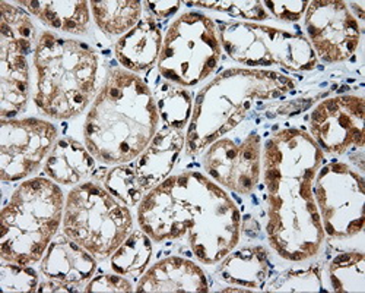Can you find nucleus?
I'll return each instance as SVG.
<instances>
[{
    "label": "nucleus",
    "mask_w": 365,
    "mask_h": 293,
    "mask_svg": "<svg viewBox=\"0 0 365 293\" xmlns=\"http://www.w3.org/2000/svg\"><path fill=\"white\" fill-rule=\"evenodd\" d=\"M96 169V159L85 145L72 139H58L44 163V172L58 185H79Z\"/></svg>",
    "instance_id": "nucleus-20"
},
{
    "label": "nucleus",
    "mask_w": 365,
    "mask_h": 293,
    "mask_svg": "<svg viewBox=\"0 0 365 293\" xmlns=\"http://www.w3.org/2000/svg\"><path fill=\"white\" fill-rule=\"evenodd\" d=\"M43 24L62 33L82 36L89 28V4L79 2H18Z\"/></svg>",
    "instance_id": "nucleus-22"
},
{
    "label": "nucleus",
    "mask_w": 365,
    "mask_h": 293,
    "mask_svg": "<svg viewBox=\"0 0 365 293\" xmlns=\"http://www.w3.org/2000/svg\"><path fill=\"white\" fill-rule=\"evenodd\" d=\"M221 292H240V293H247V292H253V290H250V289H247V287H241V286H231V287H224V289H221Z\"/></svg>",
    "instance_id": "nucleus-36"
},
{
    "label": "nucleus",
    "mask_w": 365,
    "mask_h": 293,
    "mask_svg": "<svg viewBox=\"0 0 365 293\" xmlns=\"http://www.w3.org/2000/svg\"><path fill=\"white\" fill-rule=\"evenodd\" d=\"M186 5L214 9L218 12H224L232 18L250 21H264L270 16L264 9L263 2H234V0H224V2H187Z\"/></svg>",
    "instance_id": "nucleus-31"
},
{
    "label": "nucleus",
    "mask_w": 365,
    "mask_h": 293,
    "mask_svg": "<svg viewBox=\"0 0 365 293\" xmlns=\"http://www.w3.org/2000/svg\"><path fill=\"white\" fill-rule=\"evenodd\" d=\"M313 194L324 234L348 239L362 232L365 182L359 172L345 163H329L319 169Z\"/></svg>",
    "instance_id": "nucleus-10"
},
{
    "label": "nucleus",
    "mask_w": 365,
    "mask_h": 293,
    "mask_svg": "<svg viewBox=\"0 0 365 293\" xmlns=\"http://www.w3.org/2000/svg\"><path fill=\"white\" fill-rule=\"evenodd\" d=\"M38 284V274L29 266L11 261H4L0 266V287L5 293L37 292Z\"/></svg>",
    "instance_id": "nucleus-28"
},
{
    "label": "nucleus",
    "mask_w": 365,
    "mask_h": 293,
    "mask_svg": "<svg viewBox=\"0 0 365 293\" xmlns=\"http://www.w3.org/2000/svg\"><path fill=\"white\" fill-rule=\"evenodd\" d=\"M269 270V255L263 247H245L231 251L221 261L218 276L232 286L255 290L264 284Z\"/></svg>",
    "instance_id": "nucleus-21"
},
{
    "label": "nucleus",
    "mask_w": 365,
    "mask_h": 293,
    "mask_svg": "<svg viewBox=\"0 0 365 293\" xmlns=\"http://www.w3.org/2000/svg\"><path fill=\"white\" fill-rule=\"evenodd\" d=\"M40 270L47 279L79 286L93 279L97 270L96 257L72 241L66 234H56L48 245Z\"/></svg>",
    "instance_id": "nucleus-18"
},
{
    "label": "nucleus",
    "mask_w": 365,
    "mask_h": 293,
    "mask_svg": "<svg viewBox=\"0 0 365 293\" xmlns=\"http://www.w3.org/2000/svg\"><path fill=\"white\" fill-rule=\"evenodd\" d=\"M203 169L221 187L240 195L252 194L262 173L260 135L252 132L240 142L221 136L206 149Z\"/></svg>",
    "instance_id": "nucleus-13"
},
{
    "label": "nucleus",
    "mask_w": 365,
    "mask_h": 293,
    "mask_svg": "<svg viewBox=\"0 0 365 293\" xmlns=\"http://www.w3.org/2000/svg\"><path fill=\"white\" fill-rule=\"evenodd\" d=\"M163 41V33L154 16H145L117 40L114 54L126 71L142 72L158 62Z\"/></svg>",
    "instance_id": "nucleus-19"
},
{
    "label": "nucleus",
    "mask_w": 365,
    "mask_h": 293,
    "mask_svg": "<svg viewBox=\"0 0 365 293\" xmlns=\"http://www.w3.org/2000/svg\"><path fill=\"white\" fill-rule=\"evenodd\" d=\"M37 292H41V293H71V292H78V289H76V286L63 283L60 280L47 279L46 282L38 284Z\"/></svg>",
    "instance_id": "nucleus-35"
},
{
    "label": "nucleus",
    "mask_w": 365,
    "mask_h": 293,
    "mask_svg": "<svg viewBox=\"0 0 365 293\" xmlns=\"http://www.w3.org/2000/svg\"><path fill=\"white\" fill-rule=\"evenodd\" d=\"M145 5L152 12V15L160 19L173 16L181 6V4L177 2V0H173V2H145Z\"/></svg>",
    "instance_id": "nucleus-34"
},
{
    "label": "nucleus",
    "mask_w": 365,
    "mask_h": 293,
    "mask_svg": "<svg viewBox=\"0 0 365 293\" xmlns=\"http://www.w3.org/2000/svg\"><path fill=\"white\" fill-rule=\"evenodd\" d=\"M0 9H2V24H0V28L6 29L9 34H12L21 43H24L29 49H33L37 31L31 18L19 8L12 6L6 2L0 4Z\"/></svg>",
    "instance_id": "nucleus-30"
},
{
    "label": "nucleus",
    "mask_w": 365,
    "mask_h": 293,
    "mask_svg": "<svg viewBox=\"0 0 365 293\" xmlns=\"http://www.w3.org/2000/svg\"><path fill=\"white\" fill-rule=\"evenodd\" d=\"M63 233L96 258L110 257L133 230V216L97 182L76 185L66 197Z\"/></svg>",
    "instance_id": "nucleus-7"
},
{
    "label": "nucleus",
    "mask_w": 365,
    "mask_h": 293,
    "mask_svg": "<svg viewBox=\"0 0 365 293\" xmlns=\"http://www.w3.org/2000/svg\"><path fill=\"white\" fill-rule=\"evenodd\" d=\"M158 124L157 101L145 81L113 68L86 114L85 146L104 164H126L146 149Z\"/></svg>",
    "instance_id": "nucleus-3"
},
{
    "label": "nucleus",
    "mask_w": 365,
    "mask_h": 293,
    "mask_svg": "<svg viewBox=\"0 0 365 293\" xmlns=\"http://www.w3.org/2000/svg\"><path fill=\"white\" fill-rule=\"evenodd\" d=\"M139 227L157 242L186 239L206 266L221 262L240 242L241 214L235 201L199 172L168 176L138 209Z\"/></svg>",
    "instance_id": "nucleus-2"
},
{
    "label": "nucleus",
    "mask_w": 365,
    "mask_h": 293,
    "mask_svg": "<svg viewBox=\"0 0 365 293\" xmlns=\"http://www.w3.org/2000/svg\"><path fill=\"white\" fill-rule=\"evenodd\" d=\"M136 292L143 293H205L209 283L196 262L182 257H167L149 267L140 277Z\"/></svg>",
    "instance_id": "nucleus-16"
},
{
    "label": "nucleus",
    "mask_w": 365,
    "mask_h": 293,
    "mask_svg": "<svg viewBox=\"0 0 365 293\" xmlns=\"http://www.w3.org/2000/svg\"><path fill=\"white\" fill-rule=\"evenodd\" d=\"M222 49L234 62L281 66L291 72L313 71L319 59L307 37L256 22H224L218 28Z\"/></svg>",
    "instance_id": "nucleus-9"
},
{
    "label": "nucleus",
    "mask_w": 365,
    "mask_h": 293,
    "mask_svg": "<svg viewBox=\"0 0 365 293\" xmlns=\"http://www.w3.org/2000/svg\"><path fill=\"white\" fill-rule=\"evenodd\" d=\"M150 258L152 239L139 227L110 255V266L117 274L138 277L146 272Z\"/></svg>",
    "instance_id": "nucleus-23"
},
{
    "label": "nucleus",
    "mask_w": 365,
    "mask_h": 293,
    "mask_svg": "<svg viewBox=\"0 0 365 293\" xmlns=\"http://www.w3.org/2000/svg\"><path fill=\"white\" fill-rule=\"evenodd\" d=\"M185 146L186 134L180 129L164 126L155 134L133 164L145 192L168 178Z\"/></svg>",
    "instance_id": "nucleus-17"
},
{
    "label": "nucleus",
    "mask_w": 365,
    "mask_h": 293,
    "mask_svg": "<svg viewBox=\"0 0 365 293\" xmlns=\"http://www.w3.org/2000/svg\"><path fill=\"white\" fill-rule=\"evenodd\" d=\"M57 142V128L43 119H2L0 125V178L22 181L34 174Z\"/></svg>",
    "instance_id": "nucleus-11"
},
{
    "label": "nucleus",
    "mask_w": 365,
    "mask_h": 293,
    "mask_svg": "<svg viewBox=\"0 0 365 293\" xmlns=\"http://www.w3.org/2000/svg\"><path fill=\"white\" fill-rule=\"evenodd\" d=\"M101 181L103 187L128 207H135L145 197V189L139 182L135 167L128 163L115 164L104 172Z\"/></svg>",
    "instance_id": "nucleus-27"
},
{
    "label": "nucleus",
    "mask_w": 365,
    "mask_h": 293,
    "mask_svg": "<svg viewBox=\"0 0 365 293\" xmlns=\"http://www.w3.org/2000/svg\"><path fill=\"white\" fill-rule=\"evenodd\" d=\"M304 28L317 59L324 64L346 62L359 46L361 28L345 2H309L304 14Z\"/></svg>",
    "instance_id": "nucleus-12"
},
{
    "label": "nucleus",
    "mask_w": 365,
    "mask_h": 293,
    "mask_svg": "<svg viewBox=\"0 0 365 293\" xmlns=\"http://www.w3.org/2000/svg\"><path fill=\"white\" fill-rule=\"evenodd\" d=\"M295 82L281 72L232 68L197 93L186 134V153L196 156L237 128L259 104L292 91Z\"/></svg>",
    "instance_id": "nucleus-4"
},
{
    "label": "nucleus",
    "mask_w": 365,
    "mask_h": 293,
    "mask_svg": "<svg viewBox=\"0 0 365 293\" xmlns=\"http://www.w3.org/2000/svg\"><path fill=\"white\" fill-rule=\"evenodd\" d=\"M330 290L336 293L365 292V257L362 252H345L329 264Z\"/></svg>",
    "instance_id": "nucleus-26"
},
{
    "label": "nucleus",
    "mask_w": 365,
    "mask_h": 293,
    "mask_svg": "<svg viewBox=\"0 0 365 293\" xmlns=\"http://www.w3.org/2000/svg\"><path fill=\"white\" fill-rule=\"evenodd\" d=\"M322 269L310 266L309 269H297L284 273L277 282L270 284L269 292H320Z\"/></svg>",
    "instance_id": "nucleus-29"
},
{
    "label": "nucleus",
    "mask_w": 365,
    "mask_h": 293,
    "mask_svg": "<svg viewBox=\"0 0 365 293\" xmlns=\"http://www.w3.org/2000/svg\"><path fill=\"white\" fill-rule=\"evenodd\" d=\"M65 195L50 178L22 182L0 214V257L16 264L43 259L63 220Z\"/></svg>",
    "instance_id": "nucleus-6"
},
{
    "label": "nucleus",
    "mask_w": 365,
    "mask_h": 293,
    "mask_svg": "<svg viewBox=\"0 0 365 293\" xmlns=\"http://www.w3.org/2000/svg\"><path fill=\"white\" fill-rule=\"evenodd\" d=\"M85 292H104V293H128L133 292V284L121 274H100L91 279L83 289Z\"/></svg>",
    "instance_id": "nucleus-33"
},
{
    "label": "nucleus",
    "mask_w": 365,
    "mask_h": 293,
    "mask_svg": "<svg viewBox=\"0 0 365 293\" xmlns=\"http://www.w3.org/2000/svg\"><path fill=\"white\" fill-rule=\"evenodd\" d=\"M154 97L160 117L164 121L165 126L180 131L189 126L193 111V100L186 88L165 82L158 86Z\"/></svg>",
    "instance_id": "nucleus-25"
},
{
    "label": "nucleus",
    "mask_w": 365,
    "mask_h": 293,
    "mask_svg": "<svg viewBox=\"0 0 365 293\" xmlns=\"http://www.w3.org/2000/svg\"><path fill=\"white\" fill-rule=\"evenodd\" d=\"M221 56L217 24L203 14L186 12L167 29L157 66L167 82L186 88L214 74Z\"/></svg>",
    "instance_id": "nucleus-8"
},
{
    "label": "nucleus",
    "mask_w": 365,
    "mask_h": 293,
    "mask_svg": "<svg viewBox=\"0 0 365 293\" xmlns=\"http://www.w3.org/2000/svg\"><path fill=\"white\" fill-rule=\"evenodd\" d=\"M264 9L269 11L272 16H275L279 21L284 22H297L301 18H304L309 8V2H304V0H292V2H275V0H267L263 2Z\"/></svg>",
    "instance_id": "nucleus-32"
},
{
    "label": "nucleus",
    "mask_w": 365,
    "mask_h": 293,
    "mask_svg": "<svg viewBox=\"0 0 365 293\" xmlns=\"http://www.w3.org/2000/svg\"><path fill=\"white\" fill-rule=\"evenodd\" d=\"M29 49L6 29L0 28V116L15 119L29 99Z\"/></svg>",
    "instance_id": "nucleus-15"
},
{
    "label": "nucleus",
    "mask_w": 365,
    "mask_h": 293,
    "mask_svg": "<svg viewBox=\"0 0 365 293\" xmlns=\"http://www.w3.org/2000/svg\"><path fill=\"white\" fill-rule=\"evenodd\" d=\"M351 5H352V8H354V11L356 12L358 18L364 19V4H362V2H354V4H351Z\"/></svg>",
    "instance_id": "nucleus-37"
},
{
    "label": "nucleus",
    "mask_w": 365,
    "mask_h": 293,
    "mask_svg": "<svg viewBox=\"0 0 365 293\" xmlns=\"http://www.w3.org/2000/svg\"><path fill=\"white\" fill-rule=\"evenodd\" d=\"M324 153L310 134L287 128L262 146V176L266 189V234L272 249L287 261L314 258L324 230L313 194Z\"/></svg>",
    "instance_id": "nucleus-1"
},
{
    "label": "nucleus",
    "mask_w": 365,
    "mask_h": 293,
    "mask_svg": "<svg viewBox=\"0 0 365 293\" xmlns=\"http://www.w3.org/2000/svg\"><path fill=\"white\" fill-rule=\"evenodd\" d=\"M94 21L107 36H121L142 19V4L136 0L125 2H91Z\"/></svg>",
    "instance_id": "nucleus-24"
},
{
    "label": "nucleus",
    "mask_w": 365,
    "mask_h": 293,
    "mask_svg": "<svg viewBox=\"0 0 365 293\" xmlns=\"http://www.w3.org/2000/svg\"><path fill=\"white\" fill-rule=\"evenodd\" d=\"M38 110L51 119L79 116L93 101L98 81V56L89 46L43 31L34 49Z\"/></svg>",
    "instance_id": "nucleus-5"
},
{
    "label": "nucleus",
    "mask_w": 365,
    "mask_h": 293,
    "mask_svg": "<svg viewBox=\"0 0 365 293\" xmlns=\"http://www.w3.org/2000/svg\"><path fill=\"white\" fill-rule=\"evenodd\" d=\"M365 103L361 96H336L320 101L310 114L312 138L322 152L345 154L365 142Z\"/></svg>",
    "instance_id": "nucleus-14"
}]
</instances>
